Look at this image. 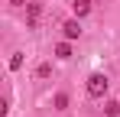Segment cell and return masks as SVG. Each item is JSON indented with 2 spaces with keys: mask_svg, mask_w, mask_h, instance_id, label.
<instances>
[{
  "mask_svg": "<svg viewBox=\"0 0 120 117\" xmlns=\"http://www.w3.org/2000/svg\"><path fill=\"white\" fill-rule=\"evenodd\" d=\"M10 3H13V7H23V3H26V0H10Z\"/></svg>",
  "mask_w": 120,
  "mask_h": 117,
  "instance_id": "9c48e42d",
  "label": "cell"
},
{
  "mask_svg": "<svg viewBox=\"0 0 120 117\" xmlns=\"http://www.w3.org/2000/svg\"><path fill=\"white\" fill-rule=\"evenodd\" d=\"M52 75V65H39V78H49Z\"/></svg>",
  "mask_w": 120,
  "mask_h": 117,
  "instance_id": "ba28073f",
  "label": "cell"
},
{
  "mask_svg": "<svg viewBox=\"0 0 120 117\" xmlns=\"http://www.w3.org/2000/svg\"><path fill=\"white\" fill-rule=\"evenodd\" d=\"M107 85H110V81H107V75L94 72V75L88 78V94H91V98H104V94H107Z\"/></svg>",
  "mask_w": 120,
  "mask_h": 117,
  "instance_id": "6da1fadb",
  "label": "cell"
},
{
  "mask_svg": "<svg viewBox=\"0 0 120 117\" xmlns=\"http://www.w3.org/2000/svg\"><path fill=\"white\" fill-rule=\"evenodd\" d=\"M55 55L59 58H71V46H68V42H59V46H55Z\"/></svg>",
  "mask_w": 120,
  "mask_h": 117,
  "instance_id": "277c9868",
  "label": "cell"
},
{
  "mask_svg": "<svg viewBox=\"0 0 120 117\" xmlns=\"http://www.w3.org/2000/svg\"><path fill=\"white\" fill-rule=\"evenodd\" d=\"M10 68L16 72V68H23V52H13V58H10Z\"/></svg>",
  "mask_w": 120,
  "mask_h": 117,
  "instance_id": "52a82bcc",
  "label": "cell"
},
{
  "mask_svg": "<svg viewBox=\"0 0 120 117\" xmlns=\"http://www.w3.org/2000/svg\"><path fill=\"white\" fill-rule=\"evenodd\" d=\"M62 29H65V39H78V36H81V26H78V20H68V23H65Z\"/></svg>",
  "mask_w": 120,
  "mask_h": 117,
  "instance_id": "7a4b0ae2",
  "label": "cell"
},
{
  "mask_svg": "<svg viewBox=\"0 0 120 117\" xmlns=\"http://www.w3.org/2000/svg\"><path fill=\"white\" fill-rule=\"evenodd\" d=\"M71 7H75V13H78V16L91 13V0H71Z\"/></svg>",
  "mask_w": 120,
  "mask_h": 117,
  "instance_id": "3957f363",
  "label": "cell"
},
{
  "mask_svg": "<svg viewBox=\"0 0 120 117\" xmlns=\"http://www.w3.org/2000/svg\"><path fill=\"white\" fill-rule=\"evenodd\" d=\"M104 114H107V117H117L120 114V104H117V101H107V104H104Z\"/></svg>",
  "mask_w": 120,
  "mask_h": 117,
  "instance_id": "5b68a950",
  "label": "cell"
},
{
  "mask_svg": "<svg viewBox=\"0 0 120 117\" xmlns=\"http://www.w3.org/2000/svg\"><path fill=\"white\" fill-rule=\"evenodd\" d=\"M65 107H68V94L59 91V94H55V111H65Z\"/></svg>",
  "mask_w": 120,
  "mask_h": 117,
  "instance_id": "8992f818",
  "label": "cell"
}]
</instances>
